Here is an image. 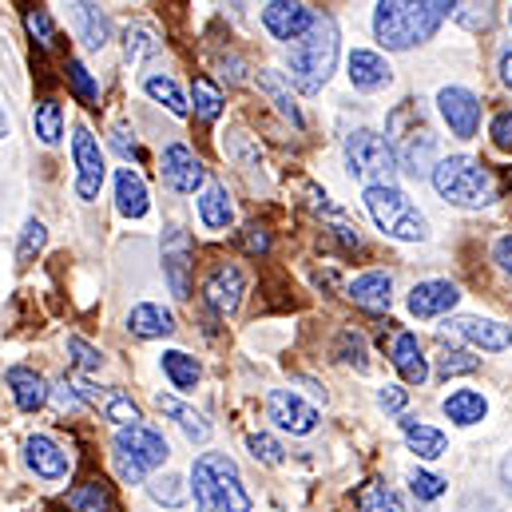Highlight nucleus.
<instances>
[{
  "label": "nucleus",
  "mask_w": 512,
  "mask_h": 512,
  "mask_svg": "<svg viewBox=\"0 0 512 512\" xmlns=\"http://www.w3.org/2000/svg\"><path fill=\"white\" fill-rule=\"evenodd\" d=\"M393 366H397V374L405 378L409 385H421L425 378H429V366H425V358H421V346H417V338L413 334H397L393 338Z\"/></svg>",
  "instance_id": "obj_21"
},
{
  "label": "nucleus",
  "mask_w": 512,
  "mask_h": 512,
  "mask_svg": "<svg viewBox=\"0 0 512 512\" xmlns=\"http://www.w3.org/2000/svg\"><path fill=\"white\" fill-rule=\"evenodd\" d=\"M481 362L473 358V354H465V350H441V358H437V374L441 378H457V374H473Z\"/></svg>",
  "instance_id": "obj_40"
},
{
  "label": "nucleus",
  "mask_w": 512,
  "mask_h": 512,
  "mask_svg": "<svg viewBox=\"0 0 512 512\" xmlns=\"http://www.w3.org/2000/svg\"><path fill=\"white\" fill-rule=\"evenodd\" d=\"M346 294L354 298V306H362L370 314H382V310H389V302H393V282H389V274H382V270H370V274L354 278Z\"/></svg>",
  "instance_id": "obj_18"
},
{
  "label": "nucleus",
  "mask_w": 512,
  "mask_h": 512,
  "mask_svg": "<svg viewBox=\"0 0 512 512\" xmlns=\"http://www.w3.org/2000/svg\"><path fill=\"white\" fill-rule=\"evenodd\" d=\"M64 505L72 512H116V497L108 481H84L76 489H68Z\"/></svg>",
  "instance_id": "obj_23"
},
{
  "label": "nucleus",
  "mask_w": 512,
  "mask_h": 512,
  "mask_svg": "<svg viewBox=\"0 0 512 512\" xmlns=\"http://www.w3.org/2000/svg\"><path fill=\"white\" fill-rule=\"evenodd\" d=\"M243 251H247V255H266V251H270V235L251 223V227L243 231Z\"/></svg>",
  "instance_id": "obj_49"
},
{
  "label": "nucleus",
  "mask_w": 512,
  "mask_h": 512,
  "mask_svg": "<svg viewBox=\"0 0 512 512\" xmlns=\"http://www.w3.org/2000/svg\"><path fill=\"white\" fill-rule=\"evenodd\" d=\"M68 354L76 358V366H80V370H100V366H104L100 350H92L84 338H68Z\"/></svg>",
  "instance_id": "obj_48"
},
{
  "label": "nucleus",
  "mask_w": 512,
  "mask_h": 512,
  "mask_svg": "<svg viewBox=\"0 0 512 512\" xmlns=\"http://www.w3.org/2000/svg\"><path fill=\"white\" fill-rule=\"evenodd\" d=\"M247 445H251L255 461H262V465H282V445H278L274 437H266V433H255Z\"/></svg>",
  "instance_id": "obj_47"
},
{
  "label": "nucleus",
  "mask_w": 512,
  "mask_h": 512,
  "mask_svg": "<svg viewBox=\"0 0 512 512\" xmlns=\"http://www.w3.org/2000/svg\"><path fill=\"white\" fill-rule=\"evenodd\" d=\"M509 183H512V175H509Z\"/></svg>",
  "instance_id": "obj_57"
},
{
  "label": "nucleus",
  "mask_w": 512,
  "mask_h": 512,
  "mask_svg": "<svg viewBox=\"0 0 512 512\" xmlns=\"http://www.w3.org/2000/svg\"><path fill=\"white\" fill-rule=\"evenodd\" d=\"M489 135H493V143H497L501 151H512V112H501V116L493 120Z\"/></svg>",
  "instance_id": "obj_50"
},
{
  "label": "nucleus",
  "mask_w": 512,
  "mask_h": 512,
  "mask_svg": "<svg viewBox=\"0 0 512 512\" xmlns=\"http://www.w3.org/2000/svg\"><path fill=\"white\" fill-rule=\"evenodd\" d=\"M401 433H405V441H409V449L417 453V457H425V461H433V457H445V433L441 429H433V425H417V421H401Z\"/></svg>",
  "instance_id": "obj_26"
},
{
  "label": "nucleus",
  "mask_w": 512,
  "mask_h": 512,
  "mask_svg": "<svg viewBox=\"0 0 512 512\" xmlns=\"http://www.w3.org/2000/svg\"><path fill=\"white\" fill-rule=\"evenodd\" d=\"M493 258L501 262V270H509V274H512V235L497 239V247H493Z\"/></svg>",
  "instance_id": "obj_52"
},
{
  "label": "nucleus",
  "mask_w": 512,
  "mask_h": 512,
  "mask_svg": "<svg viewBox=\"0 0 512 512\" xmlns=\"http://www.w3.org/2000/svg\"><path fill=\"white\" fill-rule=\"evenodd\" d=\"M159 175H163V183H167L171 191H179V195H191L195 187H203V179H207V167L199 163V155H195L191 147H183V143H171V147L163 151V167H159Z\"/></svg>",
  "instance_id": "obj_10"
},
{
  "label": "nucleus",
  "mask_w": 512,
  "mask_h": 512,
  "mask_svg": "<svg viewBox=\"0 0 512 512\" xmlns=\"http://www.w3.org/2000/svg\"><path fill=\"white\" fill-rule=\"evenodd\" d=\"M159 409H163V413H171V417L179 421V429H183L191 441H207V437H211L207 417H203V413H195L191 405H183V401H175V397H163V393H159Z\"/></svg>",
  "instance_id": "obj_30"
},
{
  "label": "nucleus",
  "mask_w": 512,
  "mask_h": 512,
  "mask_svg": "<svg viewBox=\"0 0 512 512\" xmlns=\"http://www.w3.org/2000/svg\"><path fill=\"white\" fill-rule=\"evenodd\" d=\"M409 489H413L417 501H437L445 493V477H437V473H413L409 477Z\"/></svg>",
  "instance_id": "obj_46"
},
{
  "label": "nucleus",
  "mask_w": 512,
  "mask_h": 512,
  "mask_svg": "<svg viewBox=\"0 0 512 512\" xmlns=\"http://www.w3.org/2000/svg\"><path fill=\"white\" fill-rule=\"evenodd\" d=\"M76 8V24H80V36L88 48H104L108 36H112V20L108 12H100L96 4H72Z\"/></svg>",
  "instance_id": "obj_28"
},
{
  "label": "nucleus",
  "mask_w": 512,
  "mask_h": 512,
  "mask_svg": "<svg viewBox=\"0 0 512 512\" xmlns=\"http://www.w3.org/2000/svg\"><path fill=\"white\" fill-rule=\"evenodd\" d=\"M195 505L199 512H255L243 477L227 453H203L195 461Z\"/></svg>",
  "instance_id": "obj_4"
},
{
  "label": "nucleus",
  "mask_w": 512,
  "mask_h": 512,
  "mask_svg": "<svg viewBox=\"0 0 512 512\" xmlns=\"http://www.w3.org/2000/svg\"><path fill=\"white\" fill-rule=\"evenodd\" d=\"M433 187L453 207H489L497 199L493 171L469 155H449L433 167Z\"/></svg>",
  "instance_id": "obj_5"
},
{
  "label": "nucleus",
  "mask_w": 512,
  "mask_h": 512,
  "mask_svg": "<svg viewBox=\"0 0 512 512\" xmlns=\"http://www.w3.org/2000/svg\"><path fill=\"white\" fill-rule=\"evenodd\" d=\"M147 493H151V501H159V505H167V509H179V505L187 501V485H183L179 477H155V481L147 485Z\"/></svg>",
  "instance_id": "obj_38"
},
{
  "label": "nucleus",
  "mask_w": 512,
  "mask_h": 512,
  "mask_svg": "<svg viewBox=\"0 0 512 512\" xmlns=\"http://www.w3.org/2000/svg\"><path fill=\"white\" fill-rule=\"evenodd\" d=\"M163 374L175 382V389H195L199 382V362L195 358H187V354H179V350H171V354H163Z\"/></svg>",
  "instance_id": "obj_33"
},
{
  "label": "nucleus",
  "mask_w": 512,
  "mask_h": 512,
  "mask_svg": "<svg viewBox=\"0 0 512 512\" xmlns=\"http://www.w3.org/2000/svg\"><path fill=\"white\" fill-rule=\"evenodd\" d=\"M32 124H36V135H40L44 143H60V128H64L60 104L40 100V104H36V112H32Z\"/></svg>",
  "instance_id": "obj_35"
},
{
  "label": "nucleus",
  "mask_w": 512,
  "mask_h": 512,
  "mask_svg": "<svg viewBox=\"0 0 512 512\" xmlns=\"http://www.w3.org/2000/svg\"><path fill=\"white\" fill-rule=\"evenodd\" d=\"M258 88L270 96V104H274L294 128H302V112H298V104L290 100V88H286V80H282L274 68H262V72H258Z\"/></svg>",
  "instance_id": "obj_29"
},
{
  "label": "nucleus",
  "mask_w": 512,
  "mask_h": 512,
  "mask_svg": "<svg viewBox=\"0 0 512 512\" xmlns=\"http://www.w3.org/2000/svg\"><path fill=\"white\" fill-rule=\"evenodd\" d=\"M453 16H457V24H465L469 32H481V28L493 24V4H457Z\"/></svg>",
  "instance_id": "obj_42"
},
{
  "label": "nucleus",
  "mask_w": 512,
  "mask_h": 512,
  "mask_svg": "<svg viewBox=\"0 0 512 512\" xmlns=\"http://www.w3.org/2000/svg\"><path fill=\"white\" fill-rule=\"evenodd\" d=\"M346 163L350 171L366 183V187H393V175H397V159L389 151L378 131H354L346 135Z\"/></svg>",
  "instance_id": "obj_8"
},
{
  "label": "nucleus",
  "mask_w": 512,
  "mask_h": 512,
  "mask_svg": "<svg viewBox=\"0 0 512 512\" xmlns=\"http://www.w3.org/2000/svg\"><path fill=\"white\" fill-rule=\"evenodd\" d=\"M457 338H465V342H473V346H481V350H489V354H501V350H509L512 346V330L509 326H501V322H493V318H453V322H445Z\"/></svg>",
  "instance_id": "obj_15"
},
{
  "label": "nucleus",
  "mask_w": 512,
  "mask_h": 512,
  "mask_svg": "<svg viewBox=\"0 0 512 512\" xmlns=\"http://www.w3.org/2000/svg\"><path fill=\"white\" fill-rule=\"evenodd\" d=\"M262 24H266V32H270V36H278V40L294 44L298 36H306V32H310L314 12H310L306 4H298V0H270V4L262 8Z\"/></svg>",
  "instance_id": "obj_12"
},
{
  "label": "nucleus",
  "mask_w": 512,
  "mask_h": 512,
  "mask_svg": "<svg viewBox=\"0 0 512 512\" xmlns=\"http://www.w3.org/2000/svg\"><path fill=\"white\" fill-rule=\"evenodd\" d=\"M124 52H128V60H143V56L159 52V40L151 36V28L135 24V28H128V44H124Z\"/></svg>",
  "instance_id": "obj_45"
},
{
  "label": "nucleus",
  "mask_w": 512,
  "mask_h": 512,
  "mask_svg": "<svg viewBox=\"0 0 512 512\" xmlns=\"http://www.w3.org/2000/svg\"><path fill=\"white\" fill-rule=\"evenodd\" d=\"M8 135V116H4V108H0V139Z\"/></svg>",
  "instance_id": "obj_56"
},
{
  "label": "nucleus",
  "mask_w": 512,
  "mask_h": 512,
  "mask_svg": "<svg viewBox=\"0 0 512 512\" xmlns=\"http://www.w3.org/2000/svg\"><path fill=\"white\" fill-rule=\"evenodd\" d=\"M72 155H76V195H80V199H96L108 167H104V151H100V143L92 139V131L88 128H76Z\"/></svg>",
  "instance_id": "obj_9"
},
{
  "label": "nucleus",
  "mask_w": 512,
  "mask_h": 512,
  "mask_svg": "<svg viewBox=\"0 0 512 512\" xmlns=\"http://www.w3.org/2000/svg\"><path fill=\"white\" fill-rule=\"evenodd\" d=\"M116 199H120V211L128 219H143L147 215V187H143V179L131 167H124L116 175Z\"/></svg>",
  "instance_id": "obj_27"
},
{
  "label": "nucleus",
  "mask_w": 512,
  "mask_h": 512,
  "mask_svg": "<svg viewBox=\"0 0 512 512\" xmlns=\"http://www.w3.org/2000/svg\"><path fill=\"white\" fill-rule=\"evenodd\" d=\"M354 505L362 512H401V501H397L385 485H378V481H366V485L354 493Z\"/></svg>",
  "instance_id": "obj_34"
},
{
  "label": "nucleus",
  "mask_w": 512,
  "mask_h": 512,
  "mask_svg": "<svg viewBox=\"0 0 512 512\" xmlns=\"http://www.w3.org/2000/svg\"><path fill=\"white\" fill-rule=\"evenodd\" d=\"M24 24H28L32 40H40V48H52V44H56V28H52L48 8H28V12H24Z\"/></svg>",
  "instance_id": "obj_41"
},
{
  "label": "nucleus",
  "mask_w": 512,
  "mask_h": 512,
  "mask_svg": "<svg viewBox=\"0 0 512 512\" xmlns=\"http://www.w3.org/2000/svg\"><path fill=\"white\" fill-rule=\"evenodd\" d=\"M191 100H195V112H199L203 120H219V112H223V96H219V88H215L207 76H199V80L191 84Z\"/></svg>",
  "instance_id": "obj_36"
},
{
  "label": "nucleus",
  "mask_w": 512,
  "mask_h": 512,
  "mask_svg": "<svg viewBox=\"0 0 512 512\" xmlns=\"http://www.w3.org/2000/svg\"><path fill=\"white\" fill-rule=\"evenodd\" d=\"M44 239H48L44 223H36V219H32V223L24 227V235H20V247H16V262H20V266H28V262H32V255H36V251L44 247Z\"/></svg>",
  "instance_id": "obj_44"
},
{
  "label": "nucleus",
  "mask_w": 512,
  "mask_h": 512,
  "mask_svg": "<svg viewBox=\"0 0 512 512\" xmlns=\"http://www.w3.org/2000/svg\"><path fill=\"white\" fill-rule=\"evenodd\" d=\"M457 298H461V290H457L453 282H445V278L417 282V286L409 290V314H413V318H437V314L453 310Z\"/></svg>",
  "instance_id": "obj_14"
},
{
  "label": "nucleus",
  "mask_w": 512,
  "mask_h": 512,
  "mask_svg": "<svg viewBox=\"0 0 512 512\" xmlns=\"http://www.w3.org/2000/svg\"><path fill=\"white\" fill-rule=\"evenodd\" d=\"M270 421L278 425V429H286V433H314V425H318V409L314 405H306L298 393H290V389H274L270 393Z\"/></svg>",
  "instance_id": "obj_13"
},
{
  "label": "nucleus",
  "mask_w": 512,
  "mask_h": 512,
  "mask_svg": "<svg viewBox=\"0 0 512 512\" xmlns=\"http://www.w3.org/2000/svg\"><path fill=\"white\" fill-rule=\"evenodd\" d=\"M199 219H203V227H211V231L231 227L235 207H231V199H227V187H223V183H207V191H203V199H199Z\"/></svg>",
  "instance_id": "obj_24"
},
{
  "label": "nucleus",
  "mask_w": 512,
  "mask_h": 512,
  "mask_svg": "<svg viewBox=\"0 0 512 512\" xmlns=\"http://www.w3.org/2000/svg\"><path fill=\"white\" fill-rule=\"evenodd\" d=\"M163 461H167V441L159 429L139 421V425H128L116 433V469L124 481H139L143 473L159 469Z\"/></svg>",
  "instance_id": "obj_7"
},
{
  "label": "nucleus",
  "mask_w": 512,
  "mask_h": 512,
  "mask_svg": "<svg viewBox=\"0 0 512 512\" xmlns=\"http://www.w3.org/2000/svg\"><path fill=\"white\" fill-rule=\"evenodd\" d=\"M366 207L385 235L405 239V243L425 239V215L409 203V195L401 187H366Z\"/></svg>",
  "instance_id": "obj_6"
},
{
  "label": "nucleus",
  "mask_w": 512,
  "mask_h": 512,
  "mask_svg": "<svg viewBox=\"0 0 512 512\" xmlns=\"http://www.w3.org/2000/svg\"><path fill=\"white\" fill-rule=\"evenodd\" d=\"M501 481H505V485L512 489V453L505 457V461H501Z\"/></svg>",
  "instance_id": "obj_55"
},
{
  "label": "nucleus",
  "mask_w": 512,
  "mask_h": 512,
  "mask_svg": "<svg viewBox=\"0 0 512 512\" xmlns=\"http://www.w3.org/2000/svg\"><path fill=\"white\" fill-rule=\"evenodd\" d=\"M64 72H68L72 92H76L84 104H96V100H100V88H96V80L88 76V68H84L80 60H68V64H64Z\"/></svg>",
  "instance_id": "obj_39"
},
{
  "label": "nucleus",
  "mask_w": 512,
  "mask_h": 512,
  "mask_svg": "<svg viewBox=\"0 0 512 512\" xmlns=\"http://www.w3.org/2000/svg\"><path fill=\"white\" fill-rule=\"evenodd\" d=\"M385 143H389V151H393V159H397V167L401 171H409V175H429L437 163H433V155H437V135L429 128V116H425V108L417 104V100H405V104H397L393 112H389V124H385Z\"/></svg>",
  "instance_id": "obj_2"
},
{
  "label": "nucleus",
  "mask_w": 512,
  "mask_h": 512,
  "mask_svg": "<svg viewBox=\"0 0 512 512\" xmlns=\"http://www.w3.org/2000/svg\"><path fill=\"white\" fill-rule=\"evenodd\" d=\"M143 92H147L151 100H159L167 112H175V116H187V112H191V104L183 100V92H179L167 76H147V80H143Z\"/></svg>",
  "instance_id": "obj_32"
},
{
  "label": "nucleus",
  "mask_w": 512,
  "mask_h": 512,
  "mask_svg": "<svg viewBox=\"0 0 512 512\" xmlns=\"http://www.w3.org/2000/svg\"><path fill=\"white\" fill-rule=\"evenodd\" d=\"M501 80L512 88V48H505V56H501Z\"/></svg>",
  "instance_id": "obj_53"
},
{
  "label": "nucleus",
  "mask_w": 512,
  "mask_h": 512,
  "mask_svg": "<svg viewBox=\"0 0 512 512\" xmlns=\"http://www.w3.org/2000/svg\"><path fill=\"white\" fill-rule=\"evenodd\" d=\"M350 84L362 88V92H378L389 84V64L378 52H366V48L350 52Z\"/></svg>",
  "instance_id": "obj_19"
},
{
  "label": "nucleus",
  "mask_w": 512,
  "mask_h": 512,
  "mask_svg": "<svg viewBox=\"0 0 512 512\" xmlns=\"http://www.w3.org/2000/svg\"><path fill=\"white\" fill-rule=\"evenodd\" d=\"M437 104H441V116H445V124L457 139H473L477 135V128H481V100L469 88H445L437 96Z\"/></svg>",
  "instance_id": "obj_11"
},
{
  "label": "nucleus",
  "mask_w": 512,
  "mask_h": 512,
  "mask_svg": "<svg viewBox=\"0 0 512 512\" xmlns=\"http://www.w3.org/2000/svg\"><path fill=\"white\" fill-rule=\"evenodd\" d=\"M457 4L449 0H382L374 8V32L389 52H405L413 44H425L445 16H453Z\"/></svg>",
  "instance_id": "obj_1"
},
{
  "label": "nucleus",
  "mask_w": 512,
  "mask_h": 512,
  "mask_svg": "<svg viewBox=\"0 0 512 512\" xmlns=\"http://www.w3.org/2000/svg\"><path fill=\"white\" fill-rule=\"evenodd\" d=\"M116 147H120V151H124V155H135V139H128V131H116Z\"/></svg>",
  "instance_id": "obj_54"
},
{
  "label": "nucleus",
  "mask_w": 512,
  "mask_h": 512,
  "mask_svg": "<svg viewBox=\"0 0 512 512\" xmlns=\"http://www.w3.org/2000/svg\"><path fill=\"white\" fill-rule=\"evenodd\" d=\"M24 457H28V469L36 477H44V481H60L68 473V453L52 437H28Z\"/></svg>",
  "instance_id": "obj_17"
},
{
  "label": "nucleus",
  "mask_w": 512,
  "mask_h": 512,
  "mask_svg": "<svg viewBox=\"0 0 512 512\" xmlns=\"http://www.w3.org/2000/svg\"><path fill=\"white\" fill-rule=\"evenodd\" d=\"M8 385H12V397H16V405H20L24 413L44 409V401H48V385H44V378H40L36 370H28V366H12V370H8Z\"/></svg>",
  "instance_id": "obj_20"
},
{
  "label": "nucleus",
  "mask_w": 512,
  "mask_h": 512,
  "mask_svg": "<svg viewBox=\"0 0 512 512\" xmlns=\"http://www.w3.org/2000/svg\"><path fill=\"white\" fill-rule=\"evenodd\" d=\"M128 330L135 338H167L175 330V318H171V310H163L155 302H139L128 314Z\"/></svg>",
  "instance_id": "obj_22"
},
{
  "label": "nucleus",
  "mask_w": 512,
  "mask_h": 512,
  "mask_svg": "<svg viewBox=\"0 0 512 512\" xmlns=\"http://www.w3.org/2000/svg\"><path fill=\"white\" fill-rule=\"evenodd\" d=\"M163 270H167V282H171V294L175 298H191V255L179 239L175 251H163Z\"/></svg>",
  "instance_id": "obj_31"
},
{
  "label": "nucleus",
  "mask_w": 512,
  "mask_h": 512,
  "mask_svg": "<svg viewBox=\"0 0 512 512\" xmlns=\"http://www.w3.org/2000/svg\"><path fill=\"white\" fill-rule=\"evenodd\" d=\"M338 358L346 362V366H354V370H366L370 362H366V342L354 334V330H346L342 338H338Z\"/></svg>",
  "instance_id": "obj_43"
},
{
  "label": "nucleus",
  "mask_w": 512,
  "mask_h": 512,
  "mask_svg": "<svg viewBox=\"0 0 512 512\" xmlns=\"http://www.w3.org/2000/svg\"><path fill=\"white\" fill-rule=\"evenodd\" d=\"M338 64V28L330 16H314L310 32L290 44V80L298 92H318Z\"/></svg>",
  "instance_id": "obj_3"
},
{
  "label": "nucleus",
  "mask_w": 512,
  "mask_h": 512,
  "mask_svg": "<svg viewBox=\"0 0 512 512\" xmlns=\"http://www.w3.org/2000/svg\"><path fill=\"white\" fill-rule=\"evenodd\" d=\"M405 401H409V393H405L401 385H382V389H378V405H382V409H389V413L405 409Z\"/></svg>",
  "instance_id": "obj_51"
},
{
  "label": "nucleus",
  "mask_w": 512,
  "mask_h": 512,
  "mask_svg": "<svg viewBox=\"0 0 512 512\" xmlns=\"http://www.w3.org/2000/svg\"><path fill=\"white\" fill-rule=\"evenodd\" d=\"M104 413H108V421H116L120 429H128V425H139V421H143V417H139V409H135V401H131L128 393H120V389H112V393H108Z\"/></svg>",
  "instance_id": "obj_37"
},
{
  "label": "nucleus",
  "mask_w": 512,
  "mask_h": 512,
  "mask_svg": "<svg viewBox=\"0 0 512 512\" xmlns=\"http://www.w3.org/2000/svg\"><path fill=\"white\" fill-rule=\"evenodd\" d=\"M207 302L219 310V314H235L239 310V302H243V290H247V282H243V270L239 266H215L211 270V278H207Z\"/></svg>",
  "instance_id": "obj_16"
},
{
  "label": "nucleus",
  "mask_w": 512,
  "mask_h": 512,
  "mask_svg": "<svg viewBox=\"0 0 512 512\" xmlns=\"http://www.w3.org/2000/svg\"><path fill=\"white\" fill-rule=\"evenodd\" d=\"M485 413H489V401L477 389H457L445 397V417L457 425H477V421H485Z\"/></svg>",
  "instance_id": "obj_25"
}]
</instances>
